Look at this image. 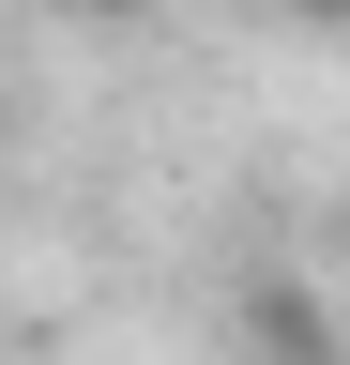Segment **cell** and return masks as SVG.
Masks as SVG:
<instances>
[{"label": "cell", "mask_w": 350, "mask_h": 365, "mask_svg": "<svg viewBox=\"0 0 350 365\" xmlns=\"http://www.w3.org/2000/svg\"><path fill=\"white\" fill-rule=\"evenodd\" d=\"M259 350L274 365H335V319H304V289H259Z\"/></svg>", "instance_id": "obj_1"}, {"label": "cell", "mask_w": 350, "mask_h": 365, "mask_svg": "<svg viewBox=\"0 0 350 365\" xmlns=\"http://www.w3.org/2000/svg\"><path fill=\"white\" fill-rule=\"evenodd\" d=\"M289 31H320V46H350V0H274Z\"/></svg>", "instance_id": "obj_2"}, {"label": "cell", "mask_w": 350, "mask_h": 365, "mask_svg": "<svg viewBox=\"0 0 350 365\" xmlns=\"http://www.w3.org/2000/svg\"><path fill=\"white\" fill-rule=\"evenodd\" d=\"M61 16H76V31H138L153 0H61Z\"/></svg>", "instance_id": "obj_3"}]
</instances>
